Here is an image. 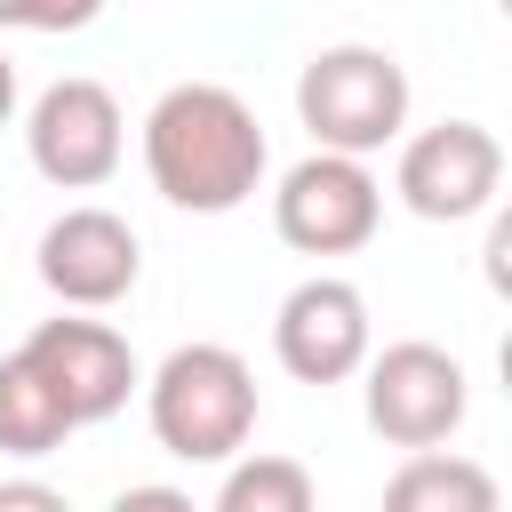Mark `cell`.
<instances>
[{
	"label": "cell",
	"instance_id": "6da1fadb",
	"mask_svg": "<svg viewBox=\"0 0 512 512\" xmlns=\"http://www.w3.org/2000/svg\"><path fill=\"white\" fill-rule=\"evenodd\" d=\"M264 168H272V144L248 96L224 80H176L144 112V176L184 216H232L240 200H256Z\"/></svg>",
	"mask_w": 512,
	"mask_h": 512
},
{
	"label": "cell",
	"instance_id": "7a4b0ae2",
	"mask_svg": "<svg viewBox=\"0 0 512 512\" xmlns=\"http://www.w3.org/2000/svg\"><path fill=\"white\" fill-rule=\"evenodd\" d=\"M144 424L184 464H232L256 432V368L232 344H176L144 376Z\"/></svg>",
	"mask_w": 512,
	"mask_h": 512
},
{
	"label": "cell",
	"instance_id": "3957f363",
	"mask_svg": "<svg viewBox=\"0 0 512 512\" xmlns=\"http://www.w3.org/2000/svg\"><path fill=\"white\" fill-rule=\"evenodd\" d=\"M296 120L312 128V152L368 160L408 136V72L376 40H336L312 48L296 72Z\"/></svg>",
	"mask_w": 512,
	"mask_h": 512
},
{
	"label": "cell",
	"instance_id": "277c9868",
	"mask_svg": "<svg viewBox=\"0 0 512 512\" xmlns=\"http://www.w3.org/2000/svg\"><path fill=\"white\" fill-rule=\"evenodd\" d=\"M360 408H368V432L424 456L440 440H456L464 408H472V384H464V360L432 336H400L384 352H368L360 368Z\"/></svg>",
	"mask_w": 512,
	"mask_h": 512
},
{
	"label": "cell",
	"instance_id": "5b68a950",
	"mask_svg": "<svg viewBox=\"0 0 512 512\" xmlns=\"http://www.w3.org/2000/svg\"><path fill=\"white\" fill-rule=\"evenodd\" d=\"M24 152L32 168L56 184V192H96L112 184L120 152H128V120H120V96L88 72H64L32 96L24 112Z\"/></svg>",
	"mask_w": 512,
	"mask_h": 512
},
{
	"label": "cell",
	"instance_id": "8992f818",
	"mask_svg": "<svg viewBox=\"0 0 512 512\" xmlns=\"http://www.w3.org/2000/svg\"><path fill=\"white\" fill-rule=\"evenodd\" d=\"M392 192L424 224H472V216H488L496 192H504V144H496V128H480V120H432V128L400 136Z\"/></svg>",
	"mask_w": 512,
	"mask_h": 512
},
{
	"label": "cell",
	"instance_id": "52a82bcc",
	"mask_svg": "<svg viewBox=\"0 0 512 512\" xmlns=\"http://www.w3.org/2000/svg\"><path fill=\"white\" fill-rule=\"evenodd\" d=\"M384 224V184L368 160H336V152H304L280 184H272V232L296 256H352L368 248Z\"/></svg>",
	"mask_w": 512,
	"mask_h": 512
},
{
	"label": "cell",
	"instance_id": "ba28073f",
	"mask_svg": "<svg viewBox=\"0 0 512 512\" xmlns=\"http://www.w3.org/2000/svg\"><path fill=\"white\" fill-rule=\"evenodd\" d=\"M16 360L64 400L72 424H104V416H120L128 392L144 384L128 336H120L112 320H88V312H56V320H40V328L16 344Z\"/></svg>",
	"mask_w": 512,
	"mask_h": 512
},
{
	"label": "cell",
	"instance_id": "9c48e42d",
	"mask_svg": "<svg viewBox=\"0 0 512 512\" xmlns=\"http://www.w3.org/2000/svg\"><path fill=\"white\" fill-rule=\"evenodd\" d=\"M376 352V320H368V296L344 280V272H312L280 296L272 312V360L296 376V384H344L360 376Z\"/></svg>",
	"mask_w": 512,
	"mask_h": 512
},
{
	"label": "cell",
	"instance_id": "30bf717a",
	"mask_svg": "<svg viewBox=\"0 0 512 512\" xmlns=\"http://www.w3.org/2000/svg\"><path fill=\"white\" fill-rule=\"evenodd\" d=\"M32 264H40V288L64 312H112L136 288V272H144V240H136V224L120 208L80 200V208H64L40 232V256Z\"/></svg>",
	"mask_w": 512,
	"mask_h": 512
},
{
	"label": "cell",
	"instance_id": "8fae6325",
	"mask_svg": "<svg viewBox=\"0 0 512 512\" xmlns=\"http://www.w3.org/2000/svg\"><path fill=\"white\" fill-rule=\"evenodd\" d=\"M376 512H504V488H496V472L480 456L424 448V456H400Z\"/></svg>",
	"mask_w": 512,
	"mask_h": 512
},
{
	"label": "cell",
	"instance_id": "7c38bea8",
	"mask_svg": "<svg viewBox=\"0 0 512 512\" xmlns=\"http://www.w3.org/2000/svg\"><path fill=\"white\" fill-rule=\"evenodd\" d=\"M72 432H80V424L64 416V400L8 352V360H0V448H8V456H56Z\"/></svg>",
	"mask_w": 512,
	"mask_h": 512
},
{
	"label": "cell",
	"instance_id": "4fadbf2b",
	"mask_svg": "<svg viewBox=\"0 0 512 512\" xmlns=\"http://www.w3.org/2000/svg\"><path fill=\"white\" fill-rule=\"evenodd\" d=\"M208 512H320V488L296 456H272V448H248L224 464V488Z\"/></svg>",
	"mask_w": 512,
	"mask_h": 512
},
{
	"label": "cell",
	"instance_id": "5bb4252c",
	"mask_svg": "<svg viewBox=\"0 0 512 512\" xmlns=\"http://www.w3.org/2000/svg\"><path fill=\"white\" fill-rule=\"evenodd\" d=\"M104 512H200L184 488H168V480H144V488H120Z\"/></svg>",
	"mask_w": 512,
	"mask_h": 512
},
{
	"label": "cell",
	"instance_id": "9a60e30c",
	"mask_svg": "<svg viewBox=\"0 0 512 512\" xmlns=\"http://www.w3.org/2000/svg\"><path fill=\"white\" fill-rule=\"evenodd\" d=\"M0 512H72V496L48 480H0Z\"/></svg>",
	"mask_w": 512,
	"mask_h": 512
},
{
	"label": "cell",
	"instance_id": "2e32d148",
	"mask_svg": "<svg viewBox=\"0 0 512 512\" xmlns=\"http://www.w3.org/2000/svg\"><path fill=\"white\" fill-rule=\"evenodd\" d=\"M8 112H16V64H8V48H0V128H8Z\"/></svg>",
	"mask_w": 512,
	"mask_h": 512
}]
</instances>
